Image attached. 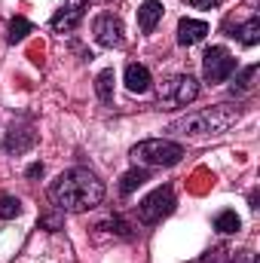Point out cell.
<instances>
[{
    "instance_id": "18",
    "label": "cell",
    "mask_w": 260,
    "mask_h": 263,
    "mask_svg": "<svg viewBox=\"0 0 260 263\" xmlns=\"http://www.w3.org/2000/svg\"><path fill=\"white\" fill-rule=\"evenodd\" d=\"M31 31H34V25H31L28 18L15 15V18L9 22V34H6V40H9V43H18V40H25V37H28Z\"/></svg>"
},
{
    "instance_id": "20",
    "label": "cell",
    "mask_w": 260,
    "mask_h": 263,
    "mask_svg": "<svg viewBox=\"0 0 260 263\" xmlns=\"http://www.w3.org/2000/svg\"><path fill=\"white\" fill-rule=\"evenodd\" d=\"M227 263H257V257L251 254V251H230V257H227Z\"/></svg>"
},
{
    "instance_id": "19",
    "label": "cell",
    "mask_w": 260,
    "mask_h": 263,
    "mask_svg": "<svg viewBox=\"0 0 260 263\" xmlns=\"http://www.w3.org/2000/svg\"><path fill=\"white\" fill-rule=\"evenodd\" d=\"M22 214V202L15 196H9V193H3L0 196V217L3 220H12V217H18Z\"/></svg>"
},
{
    "instance_id": "12",
    "label": "cell",
    "mask_w": 260,
    "mask_h": 263,
    "mask_svg": "<svg viewBox=\"0 0 260 263\" xmlns=\"http://www.w3.org/2000/svg\"><path fill=\"white\" fill-rule=\"evenodd\" d=\"M34 138H37V135H34L31 129H15V126H12V129L6 132V141H3V147H6L9 153H25V150L34 144Z\"/></svg>"
},
{
    "instance_id": "2",
    "label": "cell",
    "mask_w": 260,
    "mask_h": 263,
    "mask_svg": "<svg viewBox=\"0 0 260 263\" xmlns=\"http://www.w3.org/2000/svg\"><path fill=\"white\" fill-rule=\"evenodd\" d=\"M239 117H242L239 107L214 104V107H205V110H196V114H187V117L175 120L169 126V132L184 135V138H211V135H224L230 126H236Z\"/></svg>"
},
{
    "instance_id": "9",
    "label": "cell",
    "mask_w": 260,
    "mask_h": 263,
    "mask_svg": "<svg viewBox=\"0 0 260 263\" xmlns=\"http://www.w3.org/2000/svg\"><path fill=\"white\" fill-rule=\"evenodd\" d=\"M162 12H165V6H162L159 0H144V3L138 6V28H141L144 34H153L156 25L162 22Z\"/></svg>"
},
{
    "instance_id": "15",
    "label": "cell",
    "mask_w": 260,
    "mask_h": 263,
    "mask_svg": "<svg viewBox=\"0 0 260 263\" xmlns=\"http://www.w3.org/2000/svg\"><path fill=\"white\" fill-rule=\"evenodd\" d=\"M114 70L107 67V70H101L98 77H95V92H98V98L101 101H114Z\"/></svg>"
},
{
    "instance_id": "17",
    "label": "cell",
    "mask_w": 260,
    "mask_h": 263,
    "mask_svg": "<svg viewBox=\"0 0 260 263\" xmlns=\"http://www.w3.org/2000/svg\"><path fill=\"white\" fill-rule=\"evenodd\" d=\"M144 181H150V178H147V172H144V168H132V172L123 175V181H120V193H123V196H129V193H135Z\"/></svg>"
},
{
    "instance_id": "7",
    "label": "cell",
    "mask_w": 260,
    "mask_h": 263,
    "mask_svg": "<svg viewBox=\"0 0 260 263\" xmlns=\"http://www.w3.org/2000/svg\"><path fill=\"white\" fill-rule=\"evenodd\" d=\"M92 34H95V40H98L101 46H107V49H120L123 40H126V37H123V22H120V15H114V12L95 15Z\"/></svg>"
},
{
    "instance_id": "1",
    "label": "cell",
    "mask_w": 260,
    "mask_h": 263,
    "mask_svg": "<svg viewBox=\"0 0 260 263\" xmlns=\"http://www.w3.org/2000/svg\"><path fill=\"white\" fill-rule=\"evenodd\" d=\"M49 199L59 211H70V214H80V211H89L95 205H101L104 199V184L89 172V168H67L62 172L52 187H49Z\"/></svg>"
},
{
    "instance_id": "23",
    "label": "cell",
    "mask_w": 260,
    "mask_h": 263,
    "mask_svg": "<svg viewBox=\"0 0 260 263\" xmlns=\"http://www.w3.org/2000/svg\"><path fill=\"white\" fill-rule=\"evenodd\" d=\"M43 227H52V230H59V227H62V220H59V217H43Z\"/></svg>"
},
{
    "instance_id": "4",
    "label": "cell",
    "mask_w": 260,
    "mask_h": 263,
    "mask_svg": "<svg viewBox=\"0 0 260 263\" xmlns=\"http://www.w3.org/2000/svg\"><path fill=\"white\" fill-rule=\"evenodd\" d=\"M172 211H175V193H172V187H156L150 196H144L138 202V220L147 223V227L159 223Z\"/></svg>"
},
{
    "instance_id": "16",
    "label": "cell",
    "mask_w": 260,
    "mask_h": 263,
    "mask_svg": "<svg viewBox=\"0 0 260 263\" xmlns=\"http://www.w3.org/2000/svg\"><path fill=\"white\" fill-rule=\"evenodd\" d=\"M239 227H242V220H239V214H236V211H220V214L214 217V230H217V233H224V236L239 233Z\"/></svg>"
},
{
    "instance_id": "5",
    "label": "cell",
    "mask_w": 260,
    "mask_h": 263,
    "mask_svg": "<svg viewBox=\"0 0 260 263\" xmlns=\"http://www.w3.org/2000/svg\"><path fill=\"white\" fill-rule=\"evenodd\" d=\"M196 95H199V83H196L190 73H178V77L165 80L159 86V92H156L159 104H178V107L196 101Z\"/></svg>"
},
{
    "instance_id": "6",
    "label": "cell",
    "mask_w": 260,
    "mask_h": 263,
    "mask_svg": "<svg viewBox=\"0 0 260 263\" xmlns=\"http://www.w3.org/2000/svg\"><path fill=\"white\" fill-rule=\"evenodd\" d=\"M236 70V59L230 55V49H224V46H211L208 52H205V59H202V73H205V83H224V80H230V73Z\"/></svg>"
},
{
    "instance_id": "14",
    "label": "cell",
    "mask_w": 260,
    "mask_h": 263,
    "mask_svg": "<svg viewBox=\"0 0 260 263\" xmlns=\"http://www.w3.org/2000/svg\"><path fill=\"white\" fill-rule=\"evenodd\" d=\"M254 80H257V65H248L233 83V95H248L254 92Z\"/></svg>"
},
{
    "instance_id": "21",
    "label": "cell",
    "mask_w": 260,
    "mask_h": 263,
    "mask_svg": "<svg viewBox=\"0 0 260 263\" xmlns=\"http://www.w3.org/2000/svg\"><path fill=\"white\" fill-rule=\"evenodd\" d=\"M28 178H43V162H34V165H28Z\"/></svg>"
},
{
    "instance_id": "13",
    "label": "cell",
    "mask_w": 260,
    "mask_h": 263,
    "mask_svg": "<svg viewBox=\"0 0 260 263\" xmlns=\"http://www.w3.org/2000/svg\"><path fill=\"white\" fill-rule=\"evenodd\" d=\"M230 37H239V43H242V46H257V43H260V18H257V15H251V18H248V22H242Z\"/></svg>"
},
{
    "instance_id": "10",
    "label": "cell",
    "mask_w": 260,
    "mask_h": 263,
    "mask_svg": "<svg viewBox=\"0 0 260 263\" xmlns=\"http://www.w3.org/2000/svg\"><path fill=\"white\" fill-rule=\"evenodd\" d=\"M205 34H208V25L199 22V18H181V22H178V43H181V46H196V43H202Z\"/></svg>"
},
{
    "instance_id": "8",
    "label": "cell",
    "mask_w": 260,
    "mask_h": 263,
    "mask_svg": "<svg viewBox=\"0 0 260 263\" xmlns=\"http://www.w3.org/2000/svg\"><path fill=\"white\" fill-rule=\"evenodd\" d=\"M80 18H83V3L77 0V3H67L62 6L55 15H52V31H59V34H67V31H73L77 25H80Z\"/></svg>"
},
{
    "instance_id": "22",
    "label": "cell",
    "mask_w": 260,
    "mask_h": 263,
    "mask_svg": "<svg viewBox=\"0 0 260 263\" xmlns=\"http://www.w3.org/2000/svg\"><path fill=\"white\" fill-rule=\"evenodd\" d=\"M190 3H193L196 9H211V6H217L220 0H190Z\"/></svg>"
},
{
    "instance_id": "11",
    "label": "cell",
    "mask_w": 260,
    "mask_h": 263,
    "mask_svg": "<svg viewBox=\"0 0 260 263\" xmlns=\"http://www.w3.org/2000/svg\"><path fill=\"white\" fill-rule=\"evenodd\" d=\"M150 70L144 65H129L126 67V89L129 92H135V95H144L147 89H150Z\"/></svg>"
},
{
    "instance_id": "3",
    "label": "cell",
    "mask_w": 260,
    "mask_h": 263,
    "mask_svg": "<svg viewBox=\"0 0 260 263\" xmlns=\"http://www.w3.org/2000/svg\"><path fill=\"white\" fill-rule=\"evenodd\" d=\"M132 159L141 162V165H178L184 159V147L178 141H169V138H147V141H138L132 147Z\"/></svg>"
}]
</instances>
